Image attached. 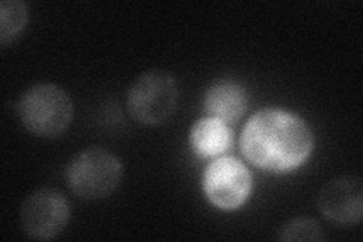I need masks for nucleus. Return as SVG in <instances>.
<instances>
[{"instance_id": "nucleus-6", "label": "nucleus", "mask_w": 363, "mask_h": 242, "mask_svg": "<svg viewBox=\"0 0 363 242\" xmlns=\"http://www.w3.org/2000/svg\"><path fill=\"white\" fill-rule=\"evenodd\" d=\"M201 188L215 207L221 211H235L250 197L253 180L241 160L223 156L213 159L204 168Z\"/></svg>"}, {"instance_id": "nucleus-8", "label": "nucleus", "mask_w": 363, "mask_h": 242, "mask_svg": "<svg viewBox=\"0 0 363 242\" xmlns=\"http://www.w3.org/2000/svg\"><path fill=\"white\" fill-rule=\"evenodd\" d=\"M248 108V94L242 84L235 79H218L204 93V109L209 117L224 123H238Z\"/></svg>"}, {"instance_id": "nucleus-7", "label": "nucleus", "mask_w": 363, "mask_h": 242, "mask_svg": "<svg viewBox=\"0 0 363 242\" xmlns=\"http://www.w3.org/2000/svg\"><path fill=\"white\" fill-rule=\"evenodd\" d=\"M318 207L325 218L336 224H359L363 212L362 179L342 176L327 182L318 194Z\"/></svg>"}, {"instance_id": "nucleus-4", "label": "nucleus", "mask_w": 363, "mask_h": 242, "mask_svg": "<svg viewBox=\"0 0 363 242\" xmlns=\"http://www.w3.org/2000/svg\"><path fill=\"white\" fill-rule=\"evenodd\" d=\"M177 101L179 88L174 76L155 68L133 80L128 91L126 108L136 123L157 126L172 117Z\"/></svg>"}, {"instance_id": "nucleus-11", "label": "nucleus", "mask_w": 363, "mask_h": 242, "mask_svg": "<svg viewBox=\"0 0 363 242\" xmlns=\"http://www.w3.org/2000/svg\"><path fill=\"white\" fill-rule=\"evenodd\" d=\"M324 232L320 223L311 216H298L286 221L280 227V241H324Z\"/></svg>"}, {"instance_id": "nucleus-5", "label": "nucleus", "mask_w": 363, "mask_h": 242, "mask_svg": "<svg viewBox=\"0 0 363 242\" xmlns=\"http://www.w3.org/2000/svg\"><path fill=\"white\" fill-rule=\"evenodd\" d=\"M70 203L56 188L44 187L30 192L20 207V226L29 238L49 241L64 232L70 221Z\"/></svg>"}, {"instance_id": "nucleus-2", "label": "nucleus", "mask_w": 363, "mask_h": 242, "mask_svg": "<svg viewBox=\"0 0 363 242\" xmlns=\"http://www.w3.org/2000/svg\"><path fill=\"white\" fill-rule=\"evenodd\" d=\"M20 123L32 135L41 138L61 136L73 121V101L65 91L41 82L29 87L17 103Z\"/></svg>"}, {"instance_id": "nucleus-3", "label": "nucleus", "mask_w": 363, "mask_h": 242, "mask_svg": "<svg viewBox=\"0 0 363 242\" xmlns=\"http://www.w3.org/2000/svg\"><path fill=\"white\" fill-rule=\"evenodd\" d=\"M123 179V165L112 152L89 147L76 153L65 167V182L74 195L85 200L105 199Z\"/></svg>"}, {"instance_id": "nucleus-9", "label": "nucleus", "mask_w": 363, "mask_h": 242, "mask_svg": "<svg viewBox=\"0 0 363 242\" xmlns=\"http://www.w3.org/2000/svg\"><path fill=\"white\" fill-rule=\"evenodd\" d=\"M232 143L233 133L229 124L209 115L196 121L189 131V145L200 158H220L232 147Z\"/></svg>"}, {"instance_id": "nucleus-1", "label": "nucleus", "mask_w": 363, "mask_h": 242, "mask_svg": "<svg viewBox=\"0 0 363 242\" xmlns=\"http://www.w3.org/2000/svg\"><path fill=\"white\" fill-rule=\"evenodd\" d=\"M313 150L312 131L292 112L265 108L250 117L241 135V152L253 165L269 172L301 167Z\"/></svg>"}, {"instance_id": "nucleus-10", "label": "nucleus", "mask_w": 363, "mask_h": 242, "mask_svg": "<svg viewBox=\"0 0 363 242\" xmlns=\"http://www.w3.org/2000/svg\"><path fill=\"white\" fill-rule=\"evenodd\" d=\"M28 5L20 0H4L0 4V43L6 45L18 38L28 25Z\"/></svg>"}]
</instances>
